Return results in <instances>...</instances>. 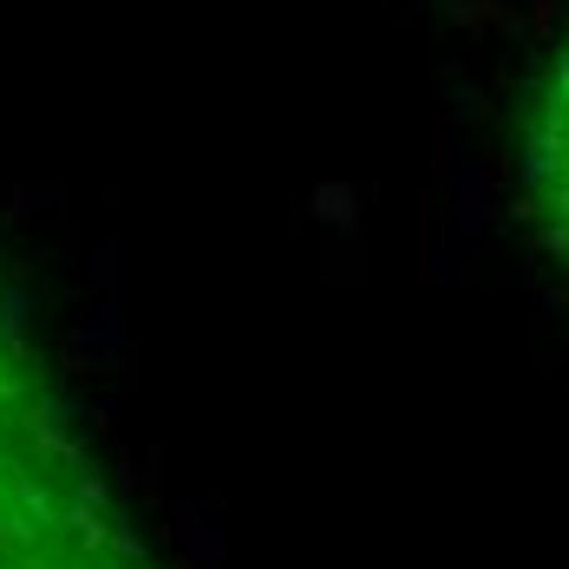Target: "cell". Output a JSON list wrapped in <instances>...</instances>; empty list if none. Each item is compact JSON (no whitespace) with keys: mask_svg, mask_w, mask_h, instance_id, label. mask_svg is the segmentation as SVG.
<instances>
[{"mask_svg":"<svg viewBox=\"0 0 569 569\" xmlns=\"http://www.w3.org/2000/svg\"><path fill=\"white\" fill-rule=\"evenodd\" d=\"M0 569H164L0 288Z\"/></svg>","mask_w":569,"mask_h":569,"instance_id":"cell-1","label":"cell"},{"mask_svg":"<svg viewBox=\"0 0 569 569\" xmlns=\"http://www.w3.org/2000/svg\"><path fill=\"white\" fill-rule=\"evenodd\" d=\"M523 197L530 223L543 236L550 262L569 276V33L543 59L537 92H530V124H523Z\"/></svg>","mask_w":569,"mask_h":569,"instance_id":"cell-2","label":"cell"}]
</instances>
